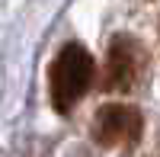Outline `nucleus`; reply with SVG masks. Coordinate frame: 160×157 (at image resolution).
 I'll use <instances>...</instances> for the list:
<instances>
[{
	"mask_svg": "<svg viewBox=\"0 0 160 157\" xmlns=\"http://www.w3.org/2000/svg\"><path fill=\"white\" fill-rule=\"evenodd\" d=\"M93 74H96L93 55L80 42H68L48 68V99L55 106V112L68 115L83 99V93L93 84Z\"/></svg>",
	"mask_w": 160,
	"mask_h": 157,
	"instance_id": "nucleus-1",
	"label": "nucleus"
},
{
	"mask_svg": "<svg viewBox=\"0 0 160 157\" xmlns=\"http://www.w3.org/2000/svg\"><path fill=\"white\" fill-rule=\"evenodd\" d=\"M151 68L148 48L131 35H115L106 51V68H102V87L112 93H131L144 84Z\"/></svg>",
	"mask_w": 160,
	"mask_h": 157,
	"instance_id": "nucleus-2",
	"label": "nucleus"
},
{
	"mask_svg": "<svg viewBox=\"0 0 160 157\" xmlns=\"http://www.w3.org/2000/svg\"><path fill=\"white\" fill-rule=\"evenodd\" d=\"M144 132V115L128 103H106L93 115V141L99 148H131Z\"/></svg>",
	"mask_w": 160,
	"mask_h": 157,
	"instance_id": "nucleus-3",
	"label": "nucleus"
},
{
	"mask_svg": "<svg viewBox=\"0 0 160 157\" xmlns=\"http://www.w3.org/2000/svg\"><path fill=\"white\" fill-rule=\"evenodd\" d=\"M144 157H160V151H151V154H144Z\"/></svg>",
	"mask_w": 160,
	"mask_h": 157,
	"instance_id": "nucleus-4",
	"label": "nucleus"
}]
</instances>
